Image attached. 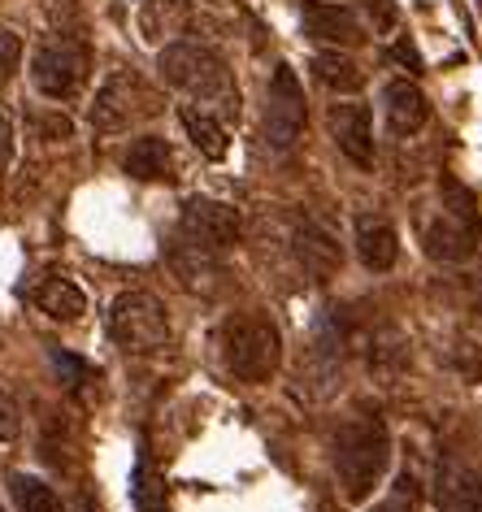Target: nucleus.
<instances>
[{
    "label": "nucleus",
    "instance_id": "bb28decb",
    "mask_svg": "<svg viewBox=\"0 0 482 512\" xmlns=\"http://www.w3.org/2000/svg\"><path fill=\"white\" fill-rule=\"evenodd\" d=\"M14 161V126H9V118L0 113V170Z\"/></svg>",
    "mask_w": 482,
    "mask_h": 512
},
{
    "label": "nucleus",
    "instance_id": "393cba45",
    "mask_svg": "<svg viewBox=\"0 0 482 512\" xmlns=\"http://www.w3.org/2000/svg\"><path fill=\"white\" fill-rule=\"evenodd\" d=\"M135 495H139V512H170L166 508V495H161V486L152 473L139 469V486H135Z\"/></svg>",
    "mask_w": 482,
    "mask_h": 512
},
{
    "label": "nucleus",
    "instance_id": "aec40b11",
    "mask_svg": "<svg viewBox=\"0 0 482 512\" xmlns=\"http://www.w3.org/2000/svg\"><path fill=\"white\" fill-rule=\"evenodd\" d=\"M170 265H174V274H179V283H187V287H205V278H222L213 252L196 248V243H187V239L170 243Z\"/></svg>",
    "mask_w": 482,
    "mask_h": 512
},
{
    "label": "nucleus",
    "instance_id": "a211bd4d",
    "mask_svg": "<svg viewBox=\"0 0 482 512\" xmlns=\"http://www.w3.org/2000/svg\"><path fill=\"white\" fill-rule=\"evenodd\" d=\"M313 74L322 87H331V92H344V96H357L365 87V74L352 57L335 53V48H322V53H313Z\"/></svg>",
    "mask_w": 482,
    "mask_h": 512
},
{
    "label": "nucleus",
    "instance_id": "5701e85b",
    "mask_svg": "<svg viewBox=\"0 0 482 512\" xmlns=\"http://www.w3.org/2000/svg\"><path fill=\"white\" fill-rule=\"evenodd\" d=\"M18 66H22V35L0 31V87H9Z\"/></svg>",
    "mask_w": 482,
    "mask_h": 512
},
{
    "label": "nucleus",
    "instance_id": "9d476101",
    "mask_svg": "<svg viewBox=\"0 0 482 512\" xmlns=\"http://www.w3.org/2000/svg\"><path fill=\"white\" fill-rule=\"evenodd\" d=\"M300 27L309 40L335 44V48H357L365 44V27L361 18L344 5H326V0H304L300 5Z\"/></svg>",
    "mask_w": 482,
    "mask_h": 512
},
{
    "label": "nucleus",
    "instance_id": "4be33fe9",
    "mask_svg": "<svg viewBox=\"0 0 482 512\" xmlns=\"http://www.w3.org/2000/svg\"><path fill=\"white\" fill-rule=\"evenodd\" d=\"M417 504V482L409 478V473H400L396 486H391V495L383 499V504H374L370 512H413Z\"/></svg>",
    "mask_w": 482,
    "mask_h": 512
},
{
    "label": "nucleus",
    "instance_id": "b1692460",
    "mask_svg": "<svg viewBox=\"0 0 482 512\" xmlns=\"http://www.w3.org/2000/svg\"><path fill=\"white\" fill-rule=\"evenodd\" d=\"M22 434V408L9 391H0V443H14Z\"/></svg>",
    "mask_w": 482,
    "mask_h": 512
},
{
    "label": "nucleus",
    "instance_id": "c85d7f7f",
    "mask_svg": "<svg viewBox=\"0 0 482 512\" xmlns=\"http://www.w3.org/2000/svg\"><path fill=\"white\" fill-rule=\"evenodd\" d=\"M79 512H96V504H92V495H83V499H79Z\"/></svg>",
    "mask_w": 482,
    "mask_h": 512
},
{
    "label": "nucleus",
    "instance_id": "cd10ccee",
    "mask_svg": "<svg viewBox=\"0 0 482 512\" xmlns=\"http://www.w3.org/2000/svg\"><path fill=\"white\" fill-rule=\"evenodd\" d=\"M53 361H57V369H66L70 378H83V374H92L83 361H74V356H66V352H53Z\"/></svg>",
    "mask_w": 482,
    "mask_h": 512
},
{
    "label": "nucleus",
    "instance_id": "423d86ee",
    "mask_svg": "<svg viewBox=\"0 0 482 512\" xmlns=\"http://www.w3.org/2000/svg\"><path fill=\"white\" fill-rule=\"evenodd\" d=\"M109 339L122 352H157L170 343V317L166 304L148 291H122L109 304Z\"/></svg>",
    "mask_w": 482,
    "mask_h": 512
},
{
    "label": "nucleus",
    "instance_id": "0eeeda50",
    "mask_svg": "<svg viewBox=\"0 0 482 512\" xmlns=\"http://www.w3.org/2000/svg\"><path fill=\"white\" fill-rule=\"evenodd\" d=\"M179 230L187 243L205 252H226L244 239V217L239 209H231L226 200H213V196H187L183 200V213H179Z\"/></svg>",
    "mask_w": 482,
    "mask_h": 512
},
{
    "label": "nucleus",
    "instance_id": "f8f14e48",
    "mask_svg": "<svg viewBox=\"0 0 482 512\" xmlns=\"http://www.w3.org/2000/svg\"><path fill=\"white\" fill-rule=\"evenodd\" d=\"M352 243H357V256L365 270L374 274H387L391 265L400 261V239H396V226L387 222L383 213H357L352 217Z\"/></svg>",
    "mask_w": 482,
    "mask_h": 512
},
{
    "label": "nucleus",
    "instance_id": "6e6552de",
    "mask_svg": "<svg viewBox=\"0 0 482 512\" xmlns=\"http://www.w3.org/2000/svg\"><path fill=\"white\" fill-rule=\"evenodd\" d=\"M157 109L152 105V96H148V87L135 79L131 70H113L109 79H105V87L96 92V100H92V126L96 131H126L131 122H139V118H148V113Z\"/></svg>",
    "mask_w": 482,
    "mask_h": 512
},
{
    "label": "nucleus",
    "instance_id": "ddd939ff",
    "mask_svg": "<svg viewBox=\"0 0 482 512\" xmlns=\"http://www.w3.org/2000/svg\"><path fill=\"white\" fill-rule=\"evenodd\" d=\"M383 113H387V131L396 139H409L426 126V96L413 79H391L383 87Z\"/></svg>",
    "mask_w": 482,
    "mask_h": 512
},
{
    "label": "nucleus",
    "instance_id": "6ab92c4d",
    "mask_svg": "<svg viewBox=\"0 0 482 512\" xmlns=\"http://www.w3.org/2000/svg\"><path fill=\"white\" fill-rule=\"evenodd\" d=\"M5 482H9V495H14L18 512H66L61 495L44 478H35V473H9Z\"/></svg>",
    "mask_w": 482,
    "mask_h": 512
},
{
    "label": "nucleus",
    "instance_id": "4468645a",
    "mask_svg": "<svg viewBox=\"0 0 482 512\" xmlns=\"http://www.w3.org/2000/svg\"><path fill=\"white\" fill-rule=\"evenodd\" d=\"M291 252H296V261H300L313 278L335 274V270H339V261H344L339 243L326 235V230L309 226V222H296V235H291Z\"/></svg>",
    "mask_w": 482,
    "mask_h": 512
},
{
    "label": "nucleus",
    "instance_id": "412c9836",
    "mask_svg": "<svg viewBox=\"0 0 482 512\" xmlns=\"http://www.w3.org/2000/svg\"><path fill=\"white\" fill-rule=\"evenodd\" d=\"M439 499L456 512H482V478L478 473H452V478H443Z\"/></svg>",
    "mask_w": 482,
    "mask_h": 512
},
{
    "label": "nucleus",
    "instance_id": "f3484780",
    "mask_svg": "<svg viewBox=\"0 0 482 512\" xmlns=\"http://www.w3.org/2000/svg\"><path fill=\"white\" fill-rule=\"evenodd\" d=\"M35 309L44 317H53V322H79L87 313V296L79 291V283H70V278L61 274H48L40 287H35Z\"/></svg>",
    "mask_w": 482,
    "mask_h": 512
},
{
    "label": "nucleus",
    "instance_id": "a878e982",
    "mask_svg": "<svg viewBox=\"0 0 482 512\" xmlns=\"http://www.w3.org/2000/svg\"><path fill=\"white\" fill-rule=\"evenodd\" d=\"M35 126H40V135H53V139H66L70 135V122L66 118H57V113H35Z\"/></svg>",
    "mask_w": 482,
    "mask_h": 512
},
{
    "label": "nucleus",
    "instance_id": "20e7f679",
    "mask_svg": "<svg viewBox=\"0 0 482 512\" xmlns=\"http://www.w3.org/2000/svg\"><path fill=\"white\" fill-rule=\"evenodd\" d=\"M222 356L226 369L239 382H270L283 365V339H278L274 322L252 313H235L231 322L222 326Z\"/></svg>",
    "mask_w": 482,
    "mask_h": 512
},
{
    "label": "nucleus",
    "instance_id": "2eb2a0df",
    "mask_svg": "<svg viewBox=\"0 0 482 512\" xmlns=\"http://www.w3.org/2000/svg\"><path fill=\"white\" fill-rule=\"evenodd\" d=\"M122 170L139 178V183H166V178H174V152L161 135H144L126 148Z\"/></svg>",
    "mask_w": 482,
    "mask_h": 512
},
{
    "label": "nucleus",
    "instance_id": "7ed1b4c3",
    "mask_svg": "<svg viewBox=\"0 0 482 512\" xmlns=\"http://www.w3.org/2000/svg\"><path fill=\"white\" fill-rule=\"evenodd\" d=\"M417 230H422L426 256H435V261H469L478 248L474 196L448 178V183H443V204L430 217H417Z\"/></svg>",
    "mask_w": 482,
    "mask_h": 512
},
{
    "label": "nucleus",
    "instance_id": "39448f33",
    "mask_svg": "<svg viewBox=\"0 0 482 512\" xmlns=\"http://www.w3.org/2000/svg\"><path fill=\"white\" fill-rule=\"evenodd\" d=\"M92 74V48L70 35H48L31 57V83L48 100H74Z\"/></svg>",
    "mask_w": 482,
    "mask_h": 512
},
{
    "label": "nucleus",
    "instance_id": "f257e3e1",
    "mask_svg": "<svg viewBox=\"0 0 482 512\" xmlns=\"http://www.w3.org/2000/svg\"><path fill=\"white\" fill-rule=\"evenodd\" d=\"M331 452H335V478L344 486V495L357 504V499H365L387 478L391 434L378 417H348L344 426L335 430Z\"/></svg>",
    "mask_w": 482,
    "mask_h": 512
},
{
    "label": "nucleus",
    "instance_id": "1a4fd4ad",
    "mask_svg": "<svg viewBox=\"0 0 482 512\" xmlns=\"http://www.w3.org/2000/svg\"><path fill=\"white\" fill-rule=\"evenodd\" d=\"M304 122H309V109H304L296 74H291V66H278L270 79V105H265V139H270V148L278 152L291 148L300 139Z\"/></svg>",
    "mask_w": 482,
    "mask_h": 512
},
{
    "label": "nucleus",
    "instance_id": "dca6fc26",
    "mask_svg": "<svg viewBox=\"0 0 482 512\" xmlns=\"http://www.w3.org/2000/svg\"><path fill=\"white\" fill-rule=\"evenodd\" d=\"M179 122L187 139L200 148V157L209 161H222L226 148H231V135H226V122H218V109H200V105H183L179 109Z\"/></svg>",
    "mask_w": 482,
    "mask_h": 512
},
{
    "label": "nucleus",
    "instance_id": "f03ea898",
    "mask_svg": "<svg viewBox=\"0 0 482 512\" xmlns=\"http://www.w3.org/2000/svg\"><path fill=\"white\" fill-rule=\"evenodd\" d=\"M157 70H161V83L200 100V105H218V100L235 105V83H231V70H226V57L213 53L209 44H192V40L166 44L157 57Z\"/></svg>",
    "mask_w": 482,
    "mask_h": 512
},
{
    "label": "nucleus",
    "instance_id": "9b49d317",
    "mask_svg": "<svg viewBox=\"0 0 482 512\" xmlns=\"http://www.w3.org/2000/svg\"><path fill=\"white\" fill-rule=\"evenodd\" d=\"M331 135L339 152L361 165V170H374V113L365 100H352V105L331 109Z\"/></svg>",
    "mask_w": 482,
    "mask_h": 512
}]
</instances>
